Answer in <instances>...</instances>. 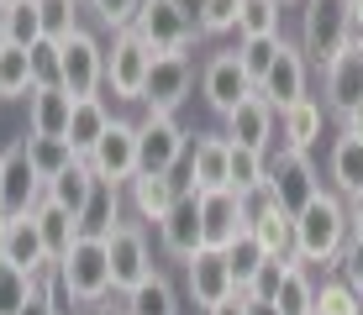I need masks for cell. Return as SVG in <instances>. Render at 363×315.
Here are the masks:
<instances>
[{"instance_id":"1","label":"cell","mask_w":363,"mask_h":315,"mask_svg":"<svg viewBox=\"0 0 363 315\" xmlns=\"http://www.w3.org/2000/svg\"><path fill=\"white\" fill-rule=\"evenodd\" d=\"M342 247H347V200L321 189L295 216V258L316 273V268H337Z\"/></svg>"},{"instance_id":"2","label":"cell","mask_w":363,"mask_h":315,"mask_svg":"<svg viewBox=\"0 0 363 315\" xmlns=\"http://www.w3.org/2000/svg\"><path fill=\"white\" fill-rule=\"evenodd\" d=\"M300 6H306L300 11V53H306V63L327 69V63L358 37L353 6H347V0H300Z\"/></svg>"},{"instance_id":"3","label":"cell","mask_w":363,"mask_h":315,"mask_svg":"<svg viewBox=\"0 0 363 315\" xmlns=\"http://www.w3.org/2000/svg\"><path fill=\"white\" fill-rule=\"evenodd\" d=\"M58 273H64V284L74 289V299H79V310L90 315L100 310L116 289H111V252H106V236H79L64 258H58Z\"/></svg>"},{"instance_id":"4","label":"cell","mask_w":363,"mask_h":315,"mask_svg":"<svg viewBox=\"0 0 363 315\" xmlns=\"http://www.w3.org/2000/svg\"><path fill=\"white\" fill-rule=\"evenodd\" d=\"M195 137L179 126V116H158V110H143L137 121V173H179L184 158H190Z\"/></svg>"},{"instance_id":"5","label":"cell","mask_w":363,"mask_h":315,"mask_svg":"<svg viewBox=\"0 0 363 315\" xmlns=\"http://www.w3.org/2000/svg\"><path fill=\"white\" fill-rule=\"evenodd\" d=\"M147 74H153V53H147L143 37H137L132 27L111 32V42H106V90L116 100H137V105H143Z\"/></svg>"},{"instance_id":"6","label":"cell","mask_w":363,"mask_h":315,"mask_svg":"<svg viewBox=\"0 0 363 315\" xmlns=\"http://www.w3.org/2000/svg\"><path fill=\"white\" fill-rule=\"evenodd\" d=\"M132 32L147 42V53H153V58L190 53V47H195V37H200V27H195L190 16H184V11H174L169 0H143V11H137Z\"/></svg>"},{"instance_id":"7","label":"cell","mask_w":363,"mask_h":315,"mask_svg":"<svg viewBox=\"0 0 363 315\" xmlns=\"http://www.w3.org/2000/svg\"><path fill=\"white\" fill-rule=\"evenodd\" d=\"M58 84H64L74 100L106 95V42H100L90 27H79L64 42V74H58Z\"/></svg>"},{"instance_id":"8","label":"cell","mask_w":363,"mask_h":315,"mask_svg":"<svg viewBox=\"0 0 363 315\" xmlns=\"http://www.w3.org/2000/svg\"><path fill=\"white\" fill-rule=\"evenodd\" d=\"M316 195H321V173L311 163V153H269V200L274 205L300 216Z\"/></svg>"},{"instance_id":"9","label":"cell","mask_w":363,"mask_h":315,"mask_svg":"<svg viewBox=\"0 0 363 315\" xmlns=\"http://www.w3.org/2000/svg\"><path fill=\"white\" fill-rule=\"evenodd\" d=\"M106 252H111V289L116 294H132L137 284H147L158 273L153 252H147V236H143V221H121L106 236Z\"/></svg>"},{"instance_id":"10","label":"cell","mask_w":363,"mask_h":315,"mask_svg":"<svg viewBox=\"0 0 363 315\" xmlns=\"http://www.w3.org/2000/svg\"><path fill=\"white\" fill-rule=\"evenodd\" d=\"M48 200V184L43 173L32 168L27 158V142H6V179H0V216L6 221H21L32 216L37 205Z\"/></svg>"},{"instance_id":"11","label":"cell","mask_w":363,"mask_h":315,"mask_svg":"<svg viewBox=\"0 0 363 315\" xmlns=\"http://www.w3.org/2000/svg\"><path fill=\"white\" fill-rule=\"evenodd\" d=\"M227 168H232V142L227 132H195L190 158L174 173L179 189H195V195H211V189H227Z\"/></svg>"},{"instance_id":"12","label":"cell","mask_w":363,"mask_h":315,"mask_svg":"<svg viewBox=\"0 0 363 315\" xmlns=\"http://www.w3.org/2000/svg\"><path fill=\"white\" fill-rule=\"evenodd\" d=\"M321 105H327L337 121L353 116L363 105V37H353V42L321 69Z\"/></svg>"},{"instance_id":"13","label":"cell","mask_w":363,"mask_h":315,"mask_svg":"<svg viewBox=\"0 0 363 315\" xmlns=\"http://www.w3.org/2000/svg\"><path fill=\"white\" fill-rule=\"evenodd\" d=\"M95 168V179H106V184H116V189H127L137 179V121L127 116H116L106 126V137L95 142V153L84 158Z\"/></svg>"},{"instance_id":"14","label":"cell","mask_w":363,"mask_h":315,"mask_svg":"<svg viewBox=\"0 0 363 315\" xmlns=\"http://www.w3.org/2000/svg\"><path fill=\"white\" fill-rule=\"evenodd\" d=\"M184 294L195 299V310L206 315V310H216L221 299H232V294H242L232 279V268H227V252H216V247H200L190 263H184Z\"/></svg>"},{"instance_id":"15","label":"cell","mask_w":363,"mask_h":315,"mask_svg":"<svg viewBox=\"0 0 363 315\" xmlns=\"http://www.w3.org/2000/svg\"><path fill=\"white\" fill-rule=\"evenodd\" d=\"M200 95H206V105L216 110L221 121L232 116L237 105H242L247 95H253V79L242 74V63H237V47H227V53H211L206 69H200Z\"/></svg>"},{"instance_id":"16","label":"cell","mask_w":363,"mask_h":315,"mask_svg":"<svg viewBox=\"0 0 363 315\" xmlns=\"http://www.w3.org/2000/svg\"><path fill=\"white\" fill-rule=\"evenodd\" d=\"M190 84H195V63H190V53L153 58V74H147V90H143V110L174 116V110L190 100Z\"/></svg>"},{"instance_id":"17","label":"cell","mask_w":363,"mask_h":315,"mask_svg":"<svg viewBox=\"0 0 363 315\" xmlns=\"http://www.w3.org/2000/svg\"><path fill=\"white\" fill-rule=\"evenodd\" d=\"M258 95H264L279 116L311 95V63H306V53H300V42H279V58H274L269 79L258 84Z\"/></svg>"},{"instance_id":"18","label":"cell","mask_w":363,"mask_h":315,"mask_svg":"<svg viewBox=\"0 0 363 315\" xmlns=\"http://www.w3.org/2000/svg\"><path fill=\"white\" fill-rule=\"evenodd\" d=\"M200 226H206V247L227 252L237 236L253 226V216H247V200L237 195V189H211V195H200Z\"/></svg>"},{"instance_id":"19","label":"cell","mask_w":363,"mask_h":315,"mask_svg":"<svg viewBox=\"0 0 363 315\" xmlns=\"http://www.w3.org/2000/svg\"><path fill=\"white\" fill-rule=\"evenodd\" d=\"M158 242L174 263H190L200 247H206V226H200V195L195 189H184L179 200H174V210L164 221H158Z\"/></svg>"},{"instance_id":"20","label":"cell","mask_w":363,"mask_h":315,"mask_svg":"<svg viewBox=\"0 0 363 315\" xmlns=\"http://www.w3.org/2000/svg\"><path fill=\"white\" fill-rule=\"evenodd\" d=\"M274 132H279V110H274L258 90L227 116V142L253 147V153H274Z\"/></svg>"},{"instance_id":"21","label":"cell","mask_w":363,"mask_h":315,"mask_svg":"<svg viewBox=\"0 0 363 315\" xmlns=\"http://www.w3.org/2000/svg\"><path fill=\"white\" fill-rule=\"evenodd\" d=\"M69 116H74V95L64 84H37L27 95V137H53L69 142Z\"/></svg>"},{"instance_id":"22","label":"cell","mask_w":363,"mask_h":315,"mask_svg":"<svg viewBox=\"0 0 363 315\" xmlns=\"http://www.w3.org/2000/svg\"><path fill=\"white\" fill-rule=\"evenodd\" d=\"M247 216H253V226H247V231H253L258 242H264L269 258H295V216L274 205V200H269V189L247 200ZM295 263H300V258H295Z\"/></svg>"},{"instance_id":"23","label":"cell","mask_w":363,"mask_h":315,"mask_svg":"<svg viewBox=\"0 0 363 315\" xmlns=\"http://www.w3.org/2000/svg\"><path fill=\"white\" fill-rule=\"evenodd\" d=\"M321 121H327V105H321L316 95H306L300 105H290L279 116V153H311V147L321 142Z\"/></svg>"},{"instance_id":"24","label":"cell","mask_w":363,"mask_h":315,"mask_svg":"<svg viewBox=\"0 0 363 315\" xmlns=\"http://www.w3.org/2000/svg\"><path fill=\"white\" fill-rule=\"evenodd\" d=\"M179 195H184V189H179L174 173H137V179L127 184L132 216H137V221H153V226L174 210V200H179Z\"/></svg>"},{"instance_id":"25","label":"cell","mask_w":363,"mask_h":315,"mask_svg":"<svg viewBox=\"0 0 363 315\" xmlns=\"http://www.w3.org/2000/svg\"><path fill=\"white\" fill-rule=\"evenodd\" d=\"M6 263H11V268H21V273H32V279H43V273L53 268L48 242H43V231H37L32 216L11 221V231H6Z\"/></svg>"},{"instance_id":"26","label":"cell","mask_w":363,"mask_h":315,"mask_svg":"<svg viewBox=\"0 0 363 315\" xmlns=\"http://www.w3.org/2000/svg\"><path fill=\"white\" fill-rule=\"evenodd\" d=\"M116 121L111 116V105H106V95H95V100H74V116H69V147H74V158H90L95 153V142L106 137V126Z\"/></svg>"},{"instance_id":"27","label":"cell","mask_w":363,"mask_h":315,"mask_svg":"<svg viewBox=\"0 0 363 315\" xmlns=\"http://www.w3.org/2000/svg\"><path fill=\"white\" fill-rule=\"evenodd\" d=\"M327 179H332V195H342V200L363 195V142H358V137H347V132H342V137L332 142Z\"/></svg>"},{"instance_id":"28","label":"cell","mask_w":363,"mask_h":315,"mask_svg":"<svg viewBox=\"0 0 363 315\" xmlns=\"http://www.w3.org/2000/svg\"><path fill=\"white\" fill-rule=\"evenodd\" d=\"M116 305H121V315H179V289L169 284V273H153L132 294H116Z\"/></svg>"},{"instance_id":"29","label":"cell","mask_w":363,"mask_h":315,"mask_svg":"<svg viewBox=\"0 0 363 315\" xmlns=\"http://www.w3.org/2000/svg\"><path fill=\"white\" fill-rule=\"evenodd\" d=\"M116 226H121V189L95 179L90 200H84V210H79V231L84 236H111Z\"/></svg>"},{"instance_id":"30","label":"cell","mask_w":363,"mask_h":315,"mask_svg":"<svg viewBox=\"0 0 363 315\" xmlns=\"http://www.w3.org/2000/svg\"><path fill=\"white\" fill-rule=\"evenodd\" d=\"M32 221H37V231H43V242H48V258H64V252L74 247V242H79V216H69V210L64 205H53V200H43V205H37L32 210Z\"/></svg>"},{"instance_id":"31","label":"cell","mask_w":363,"mask_h":315,"mask_svg":"<svg viewBox=\"0 0 363 315\" xmlns=\"http://www.w3.org/2000/svg\"><path fill=\"white\" fill-rule=\"evenodd\" d=\"M227 189H237L242 200L264 195L269 189V153H253V147L232 142V168H227Z\"/></svg>"},{"instance_id":"32","label":"cell","mask_w":363,"mask_h":315,"mask_svg":"<svg viewBox=\"0 0 363 315\" xmlns=\"http://www.w3.org/2000/svg\"><path fill=\"white\" fill-rule=\"evenodd\" d=\"M90 189H95V168L84 158H74L64 173H58L53 184H48V200H53V205H64L69 216H79L84 210V200H90Z\"/></svg>"},{"instance_id":"33","label":"cell","mask_w":363,"mask_h":315,"mask_svg":"<svg viewBox=\"0 0 363 315\" xmlns=\"http://www.w3.org/2000/svg\"><path fill=\"white\" fill-rule=\"evenodd\" d=\"M274 305H279V315H316V273H311L306 263H295L290 279L274 294Z\"/></svg>"},{"instance_id":"34","label":"cell","mask_w":363,"mask_h":315,"mask_svg":"<svg viewBox=\"0 0 363 315\" xmlns=\"http://www.w3.org/2000/svg\"><path fill=\"white\" fill-rule=\"evenodd\" d=\"M0 32H6V42L11 47H32L43 42V16H37V0H21V6H11V11H0Z\"/></svg>"},{"instance_id":"35","label":"cell","mask_w":363,"mask_h":315,"mask_svg":"<svg viewBox=\"0 0 363 315\" xmlns=\"http://www.w3.org/2000/svg\"><path fill=\"white\" fill-rule=\"evenodd\" d=\"M32 90H37L32 53L27 47H6V53H0V100H27Z\"/></svg>"},{"instance_id":"36","label":"cell","mask_w":363,"mask_h":315,"mask_svg":"<svg viewBox=\"0 0 363 315\" xmlns=\"http://www.w3.org/2000/svg\"><path fill=\"white\" fill-rule=\"evenodd\" d=\"M79 11H90L84 0H37V16H43V37L48 42H69L79 32Z\"/></svg>"},{"instance_id":"37","label":"cell","mask_w":363,"mask_h":315,"mask_svg":"<svg viewBox=\"0 0 363 315\" xmlns=\"http://www.w3.org/2000/svg\"><path fill=\"white\" fill-rule=\"evenodd\" d=\"M279 42H284V32L279 37H242V42H237V63H242V74L253 79V90L269 79L274 58H279Z\"/></svg>"},{"instance_id":"38","label":"cell","mask_w":363,"mask_h":315,"mask_svg":"<svg viewBox=\"0 0 363 315\" xmlns=\"http://www.w3.org/2000/svg\"><path fill=\"white\" fill-rule=\"evenodd\" d=\"M264 263H269V252H264V242H258L253 231H242V236H237V242L227 247V268H232L237 289H247V284H253Z\"/></svg>"},{"instance_id":"39","label":"cell","mask_w":363,"mask_h":315,"mask_svg":"<svg viewBox=\"0 0 363 315\" xmlns=\"http://www.w3.org/2000/svg\"><path fill=\"white\" fill-rule=\"evenodd\" d=\"M27 142V158H32V168L43 173V184H53L58 173L74 163V147L69 142H53V137H21Z\"/></svg>"},{"instance_id":"40","label":"cell","mask_w":363,"mask_h":315,"mask_svg":"<svg viewBox=\"0 0 363 315\" xmlns=\"http://www.w3.org/2000/svg\"><path fill=\"white\" fill-rule=\"evenodd\" d=\"M316 315H363V294L342 273H332V279L316 284Z\"/></svg>"},{"instance_id":"41","label":"cell","mask_w":363,"mask_h":315,"mask_svg":"<svg viewBox=\"0 0 363 315\" xmlns=\"http://www.w3.org/2000/svg\"><path fill=\"white\" fill-rule=\"evenodd\" d=\"M279 0H242L237 11V42L242 37H279Z\"/></svg>"},{"instance_id":"42","label":"cell","mask_w":363,"mask_h":315,"mask_svg":"<svg viewBox=\"0 0 363 315\" xmlns=\"http://www.w3.org/2000/svg\"><path fill=\"white\" fill-rule=\"evenodd\" d=\"M27 299H37V279L11 263H0V315H21Z\"/></svg>"},{"instance_id":"43","label":"cell","mask_w":363,"mask_h":315,"mask_svg":"<svg viewBox=\"0 0 363 315\" xmlns=\"http://www.w3.org/2000/svg\"><path fill=\"white\" fill-rule=\"evenodd\" d=\"M290 268H295V258H269L264 268H258V279L247 284L242 294H247V299H274V294H279V284L290 279Z\"/></svg>"},{"instance_id":"44","label":"cell","mask_w":363,"mask_h":315,"mask_svg":"<svg viewBox=\"0 0 363 315\" xmlns=\"http://www.w3.org/2000/svg\"><path fill=\"white\" fill-rule=\"evenodd\" d=\"M37 289H43V299L53 305V315H84V310H79V299H74V289L64 284V273H58V263L43 273V279H37Z\"/></svg>"},{"instance_id":"45","label":"cell","mask_w":363,"mask_h":315,"mask_svg":"<svg viewBox=\"0 0 363 315\" xmlns=\"http://www.w3.org/2000/svg\"><path fill=\"white\" fill-rule=\"evenodd\" d=\"M90 11H95V21H100V27L127 32L132 21H137V11H143V0H90Z\"/></svg>"},{"instance_id":"46","label":"cell","mask_w":363,"mask_h":315,"mask_svg":"<svg viewBox=\"0 0 363 315\" xmlns=\"http://www.w3.org/2000/svg\"><path fill=\"white\" fill-rule=\"evenodd\" d=\"M58 74H64V42H37L32 47V79L37 84H58Z\"/></svg>"},{"instance_id":"47","label":"cell","mask_w":363,"mask_h":315,"mask_svg":"<svg viewBox=\"0 0 363 315\" xmlns=\"http://www.w3.org/2000/svg\"><path fill=\"white\" fill-rule=\"evenodd\" d=\"M237 11L242 0H206V16H200V37H221V32H237Z\"/></svg>"},{"instance_id":"48","label":"cell","mask_w":363,"mask_h":315,"mask_svg":"<svg viewBox=\"0 0 363 315\" xmlns=\"http://www.w3.org/2000/svg\"><path fill=\"white\" fill-rule=\"evenodd\" d=\"M337 273H342V279L363 294V242H347V247H342V258H337Z\"/></svg>"},{"instance_id":"49","label":"cell","mask_w":363,"mask_h":315,"mask_svg":"<svg viewBox=\"0 0 363 315\" xmlns=\"http://www.w3.org/2000/svg\"><path fill=\"white\" fill-rule=\"evenodd\" d=\"M347 242H363V195L347 200Z\"/></svg>"},{"instance_id":"50","label":"cell","mask_w":363,"mask_h":315,"mask_svg":"<svg viewBox=\"0 0 363 315\" xmlns=\"http://www.w3.org/2000/svg\"><path fill=\"white\" fill-rule=\"evenodd\" d=\"M206 315H247V294H232V299H221L216 310H206Z\"/></svg>"},{"instance_id":"51","label":"cell","mask_w":363,"mask_h":315,"mask_svg":"<svg viewBox=\"0 0 363 315\" xmlns=\"http://www.w3.org/2000/svg\"><path fill=\"white\" fill-rule=\"evenodd\" d=\"M169 6H174V11H184L195 27H200V16H206V0H169Z\"/></svg>"},{"instance_id":"52","label":"cell","mask_w":363,"mask_h":315,"mask_svg":"<svg viewBox=\"0 0 363 315\" xmlns=\"http://www.w3.org/2000/svg\"><path fill=\"white\" fill-rule=\"evenodd\" d=\"M342 132H347V137H358V142H363V105L353 110V116H342Z\"/></svg>"},{"instance_id":"53","label":"cell","mask_w":363,"mask_h":315,"mask_svg":"<svg viewBox=\"0 0 363 315\" xmlns=\"http://www.w3.org/2000/svg\"><path fill=\"white\" fill-rule=\"evenodd\" d=\"M247 315H279V305L274 299H247Z\"/></svg>"},{"instance_id":"54","label":"cell","mask_w":363,"mask_h":315,"mask_svg":"<svg viewBox=\"0 0 363 315\" xmlns=\"http://www.w3.org/2000/svg\"><path fill=\"white\" fill-rule=\"evenodd\" d=\"M21 315H53V305L43 299V289H37V299H27V310H21Z\"/></svg>"},{"instance_id":"55","label":"cell","mask_w":363,"mask_h":315,"mask_svg":"<svg viewBox=\"0 0 363 315\" xmlns=\"http://www.w3.org/2000/svg\"><path fill=\"white\" fill-rule=\"evenodd\" d=\"M353 6V27H358V37H363V0H347Z\"/></svg>"},{"instance_id":"56","label":"cell","mask_w":363,"mask_h":315,"mask_svg":"<svg viewBox=\"0 0 363 315\" xmlns=\"http://www.w3.org/2000/svg\"><path fill=\"white\" fill-rule=\"evenodd\" d=\"M6 231H11V221L0 216V263H6Z\"/></svg>"},{"instance_id":"57","label":"cell","mask_w":363,"mask_h":315,"mask_svg":"<svg viewBox=\"0 0 363 315\" xmlns=\"http://www.w3.org/2000/svg\"><path fill=\"white\" fill-rule=\"evenodd\" d=\"M0 179H6V147H0Z\"/></svg>"},{"instance_id":"58","label":"cell","mask_w":363,"mask_h":315,"mask_svg":"<svg viewBox=\"0 0 363 315\" xmlns=\"http://www.w3.org/2000/svg\"><path fill=\"white\" fill-rule=\"evenodd\" d=\"M11 6H21V0H0V11H11Z\"/></svg>"},{"instance_id":"59","label":"cell","mask_w":363,"mask_h":315,"mask_svg":"<svg viewBox=\"0 0 363 315\" xmlns=\"http://www.w3.org/2000/svg\"><path fill=\"white\" fill-rule=\"evenodd\" d=\"M6 47H11V42H6V32H0V53H6Z\"/></svg>"},{"instance_id":"60","label":"cell","mask_w":363,"mask_h":315,"mask_svg":"<svg viewBox=\"0 0 363 315\" xmlns=\"http://www.w3.org/2000/svg\"><path fill=\"white\" fill-rule=\"evenodd\" d=\"M279 6H295V0H279Z\"/></svg>"},{"instance_id":"61","label":"cell","mask_w":363,"mask_h":315,"mask_svg":"<svg viewBox=\"0 0 363 315\" xmlns=\"http://www.w3.org/2000/svg\"><path fill=\"white\" fill-rule=\"evenodd\" d=\"M84 6H90V0H84Z\"/></svg>"}]
</instances>
